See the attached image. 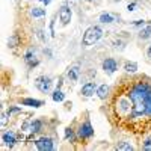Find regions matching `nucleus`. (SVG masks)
Masks as SVG:
<instances>
[{
    "mask_svg": "<svg viewBox=\"0 0 151 151\" xmlns=\"http://www.w3.org/2000/svg\"><path fill=\"white\" fill-rule=\"evenodd\" d=\"M21 109L20 107H11L9 110H8V113H9V115H11V113H15V112H20Z\"/></svg>",
    "mask_w": 151,
    "mask_h": 151,
    "instance_id": "obj_26",
    "label": "nucleus"
},
{
    "mask_svg": "<svg viewBox=\"0 0 151 151\" xmlns=\"http://www.w3.org/2000/svg\"><path fill=\"white\" fill-rule=\"evenodd\" d=\"M35 85H36V88H38V89H40L42 94H47V92H50V89H52L53 82H52V79H50V77L41 76V77H38V79H36Z\"/></svg>",
    "mask_w": 151,
    "mask_h": 151,
    "instance_id": "obj_3",
    "label": "nucleus"
},
{
    "mask_svg": "<svg viewBox=\"0 0 151 151\" xmlns=\"http://www.w3.org/2000/svg\"><path fill=\"white\" fill-rule=\"evenodd\" d=\"M147 56H148V58H151V45H150V47H148V50H147Z\"/></svg>",
    "mask_w": 151,
    "mask_h": 151,
    "instance_id": "obj_29",
    "label": "nucleus"
},
{
    "mask_svg": "<svg viewBox=\"0 0 151 151\" xmlns=\"http://www.w3.org/2000/svg\"><path fill=\"white\" fill-rule=\"evenodd\" d=\"M30 14H32V17L40 18V17H44L45 15V9H42V8H33L30 11Z\"/></svg>",
    "mask_w": 151,
    "mask_h": 151,
    "instance_id": "obj_14",
    "label": "nucleus"
},
{
    "mask_svg": "<svg viewBox=\"0 0 151 151\" xmlns=\"http://www.w3.org/2000/svg\"><path fill=\"white\" fill-rule=\"evenodd\" d=\"M38 2H42V3H45V5H48L50 2H52V0H38Z\"/></svg>",
    "mask_w": 151,
    "mask_h": 151,
    "instance_id": "obj_30",
    "label": "nucleus"
},
{
    "mask_svg": "<svg viewBox=\"0 0 151 151\" xmlns=\"http://www.w3.org/2000/svg\"><path fill=\"white\" fill-rule=\"evenodd\" d=\"M79 73H80V70H79V67H73V68H70L68 70V73H67V76H68V79L70 80H73V82H76L79 79Z\"/></svg>",
    "mask_w": 151,
    "mask_h": 151,
    "instance_id": "obj_11",
    "label": "nucleus"
},
{
    "mask_svg": "<svg viewBox=\"0 0 151 151\" xmlns=\"http://www.w3.org/2000/svg\"><path fill=\"white\" fill-rule=\"evenodd\" d=\"M101 35H103V30L100 29L98 26H91L89 29H86L82 42H83V45H86V47L94 45V44L100 40V38H101Z\"/></svg>",
    "mask_w": 151,
    "mask_h": 151,
    "instance_id": "obj_2",
    "label": "nucleus"
},
{
    "mask_svg": "<svg viewBox=\"0 0 151 151\" xmlns=\"http://www.w3.org/2000/svg\"><path fill=\"white\" fill-rule=\"evenodd\" d=\"M94 92H97V85L94 82H88L86 85L82 86V95L91 97V95H94Z\"/></svg>",
    "mask_w": 151,
    "mask_h": 151,
    "instance_id": "obj_8",
    "label": "nucleus"
},
{
    "mask_svg": "<svg viewBox=\"0 0 151 151\" xmlns=\"http://www.w3.org/2000/svg\"><path fill=\"white\" fill-rule=\"evenodd\" d=\"M150 23H151V21H150Z\"/></svg>",
    "mask_w": 151,
    "mask_h": 151,
    "instance_id": "obj_32",
    "label": "nucleus"
},
{
    "mask_svg": "<svg viewBox=\"0 0 151 151\" xmlns=\"http://www.w3.org/2000/svg\"><path fill=\"white\" fill-rule=\"evenodd\" d=\"M23 106H30V107H41L42 106V101L40 100H35V98H24L21 101Z\"/></svg>",
    "mask_w": 151,
    "mask_h": 151,
    "instance_id": "obj_10",
    "label": "nucleus"
},
{
    "mask_svg": "<svg viewBox=\"0 0 151 151\" xmlns=\"http://www.w3.org/2000/svg\"><path fill=\"white\" fill-rule=\"evenodd\" d=\"M38 36H40V40H41L42 42H45V41H47V38L44 36V32H42V30H38Z\"/></svg>",
    "mask_w": 151,
    "mask_h": 151,
    "instance_id": "obj_25",
    "label": "nucleus"
},
{
    "mask_svg": "<svg viewBox=\"0 0 151 151\" xmlns=\"http://www.w3.org/2000/svg\"><path fill=\"white\" fill-rule=\"evenodd\" d=\"M89 2H91V0H89Z\"/></svg>",
    "mask_w": 151,
    "mask_h": 151,
    "instance_id": "obj_31",
    "label": "nucleus"
},
{
    "mask_svg": "<svg viewBox=\"0 0 151 151\" xmlns=\"http://www.w3.org/2000/svg\"><path fill=\"white\" fill-rule=\"evenodd\" d=\"M116 68H118V64H116L115 59L109 58V59H106V60L103 62V70H104L107 74H113V73L116 71Z\"/></svg>",
    "mask_w": 151,
    "mask_h": 151,
    "instance_id": "obj_7",
    "label": "nucleus"
},
{
    "mask_svg": "<svg viewBox=\"0 0 151 151\" xmlns=\"http://www.w3.org/2000/svg\"><path fill=\"white\" fill-rule=\"evenodd\" d=\"M8 44H9V47H15L17 45V36H12L11 40L8 41Z\"/></svg>",
    "mask_w": 151,
    "mask_h": 151,
    "instance_id": "obj_23",
    "label": "nucleus"
},
{
    "mask_svg": "<svg viewBox=\"0 0 151 151\" xmlns=\"http://www.w3.org/2000/svg\"><path fill=\"white\" fill-rule=\"evenodd\" d=\"M52 98H53V101L60 103V101H64V100H65V94H64V92H62V91L59 89V88H58V89L52 94Z\"/></svg>",
    "mask_w": 151,
    "mask_h": 151,
    "instance_id": "obj_13",
    "label": "nucleus"
},
{
    "mask_svg": "<svg viewBox=\"0 0 151 151\" xmlns=\"http://www.w3.org/2000/svg\"><path fill=\"white\" fill-rule=\"evenodd\" d=\"M33 58H35L33 52H32V50H29V52L26 53V56H24V60H26V62H27V64H29L30 67H33V65H36L35 62H32V59H33Z\"/></svg>",
    "mask_w": 151,
    "mask_h": 151,
    "instance_id": "obj_18",
    "label": "nucleus"
},
{
    "mask_svg": "<svg viewBox=\"0 0 151 151\" xmlns=\"http://www.w3.org/2000/svg\"><path fill=\"white\" fill-rule=\"evenodd\" d=\"M139 36L142 38V40H145V38L151 36V26H147L145 29H142V30L139 32Z\"/></svg>",
    "mask_w": 151,
    "mask_h": 151,
    "instance_id": "obj_19",
    "label": "nucleus"
},
{
    "mask_svg": "<svg viewBox=\"0 0 151 151\" xmlns=\"http://www.w3.org/2000/svg\"><path fill=\"white\" fill-rule=\"evenodd\" d=\"M94 134V129H92V125H91V122L89 121H86L82 127H80V130H79V136L82 137V139H88V137H91Z\"/></svg>",
    "mask_w": 151,
    "mask_h": 151,
    "instance_id": "obj_6",
    "label": "nucleus"
},
{
    "mask_svg": "<svg viewBox=\"0 0 151 151\" xmlns=\"http://www.w3.org/2000/svg\"><path fill=\"white\" fill-rule=\"evenodd\" d=\"M134 8H136V3H134V2H133V3H130V5L127 6V9H129V11H134Z\"/></svg>",
    "mask_w": 151,
    "mask_h": 151,
    "instance_id": "obj_27",
    "label": "nucleus"
},
{
    "mask_svg": "<svg viewBox=\"0 0 151 151\" xmlns=\"http://www.w3.org/2000/svg\"><path fill=\"white\" fill-rule=\"evenodd\" d=\"M2 141H3V144H5L6 147L12 148V147L15 145V142H17V137H15V134L12 133V132H6V133H3V136H2Z\"/></svg>",
    "mask_w": 151,
    "mask_h": 151,
    "instance_id": "obj_9",
    "label": "nucleus"
},
{
    "mask_svg": "<svg viewBox=\"0 0 151 151\" xmlns=\"http://www.w3.org/2000/svg\"><path fill=\"white\" fill-rule=\"evenodd\" d=\"M41 125H42V122H41L40 119H35V121H32V122H30V132H32V133L40 132Z\"/></svg>",
    "mask_w": 151,
    "mask_h": 151,
    "instance_id": "obj_15",
    "label": "nucleus"
},
{
    "mask_svg": "<svg viewBox=\"0 0 151 151\" xmlns=\"http://www.w3.org/2000/svg\"><path fill=\"white\" fill-rule=\"evenodd\" d=\"M97 94H98V97L101 98V100H104V98L107 97V94H109V86H107V85L98 86V88H97Z\"/></svg>",
    "mask_w": 151,
    "mask_h": 151,
    "instance_id": "obj_12",
    "label": "nucleus"
},
{
    "mask_svg": "<svg viewBox=\"0 0 151 151\" xmlns=\"http://www.w3.org/2000/svg\"><path fill=\"white\" fill-rule=\"evenodd\" d=\"M144 23H145L144 20H137V21H134L133 24H134V26H141V24H144Z\"/></svg>",
    "mask_w": 151,
    "mask_h": 151,
    "instance_id": "obj_28",
    "label": "nucleus"
},
{
    "mask_svg": "<svg viewBox=\"0 0 151 151\" xmlns=\"http://www.w3.org/2000/svg\"><path fill=\"white\" fill-rule=\"evenodd\" d=\"M124 70L127 71V73H136L137 64H136V62H127V64L124 65Z\"/></svg>",
    "mask_w": 151,
    "mask_h": 151,
    "instance_id": "obj_16",
    "label": "nucleus"
},
{
    "mask_svg": "<svg viewBox=\"0 0 151 151\" xmlns=\"http://www.w3.org/2000/svg\"><path fill=\"white\" fill-rule=\"evenodd\" d=\"M59 18H60V23L64 24V26H67V24L71 21V9L67 6V5H64L60 8V11H59Z\"/></svg>",
    "mask_w": 151,
    "mask_h": 151,
    "instance_id": "obj_5",
    "label": "nucleus"
},
{
    "mask_svg": "<svg viewBox=\"0 0 151 151\" xmlns=\"http://www.w3.org/2000/svg\"><path fill=\"white\" fill-rule=\"evenodd\" d=\"M100 21H101V23H112L113 17L110 14H101V15H100Z\"/></svg>",
    "mask_w": 151,
    "mask_h": 151,
    "instance_id": "obj_20",
    "label": "nucleus"
},
{
    "mask_svg": "<svg viewBox=\"0 0 151 151\" xmlns=\"http://www.w3.org/2000/svg\"><path fill=\"white\" fill-rule=\"evenodd\" d=\"M8 115H9L8 112H3V113H2V125L6 124V121H8Z\"/></svg>",
    "mask_w": 151,
    "mask_h": 151,
    "instance_id": "obj_24",
    "label": "nucleus"
},
{
    "mask_svg": "<svg viewBox=\"0 0 151 151\" xmlns=\"http://www.w3.org/2000/svg\"><path fill=\"white\" fill-rule=\"evenodd\" d=\"M35 145L38 150H41V151H52L55 148V144L53 141L50 139V137H40L38 141H35Z\"/></svg>",
    "mask_w": 151,
    "mask_h": 151,
    "instance_id": "obj_4",
    "label": "nucleus"
},
{
    "mask_svg": "<svg viewBox=\"0 0 151 151\" xmlns=\"http://www.w3.org/2000/svg\"><path fill=\"white\" fill-rule=\"evenodd\" d=\"M144 150H145V151H151V136L145 139V142H144Z\"/></svg>",
    "mask_w": 151,
    "mask_h": 151,
    "instance_id": "obj_21",
    "label": "nucleus"
},
{
    "mask_svg": "<svg viewBox=\"0 0 151 151\" xmlns=\"http://www.w3.org/2000/svg\"><path fill=\"white\" fill-rule=\"evenodd\" d=\"M115 113L119 121H127L130 127L141 130L139 122L147 124L151 121V85L142 80H137L129 86L124 94L116 95Z\"/></svg>",
    "mask_w": 151,
    "mask_h": 151,
    "instance_id": "obj_1",
    "label": "nucleus"
},
{
    "mask_svg": "<svg viewBox=\"0 0 151 151\" xmlns=\"http://www.w3.org/2000/svg\"><path fill=\"white\" fill-rule=\"evenodd\" d=\"M118 151H132L133 150V145L130 142H121L118 147H116Z\"/></svg>",
    "mask_w": 151,
    "mask_h": 151,
    "instance_id": "obj_17",
    "label": "nucleus"
},
{
    "mask_svg": "<svg viewBox=\"0 0 151 151\" xmlns=\"http://www.w3.org/2000/svg\"><path fill=\"white\" fill-rule=\"evenodd\" d=\"M65 137H67V139H74V134H73V130L71 129H67L65 130Z\"/></svg>",
    "mask_w": 151,
    "mask_h": 151,
    "instance_id": "obj_22",
    "label": "nucleus"
}]
</instances>
